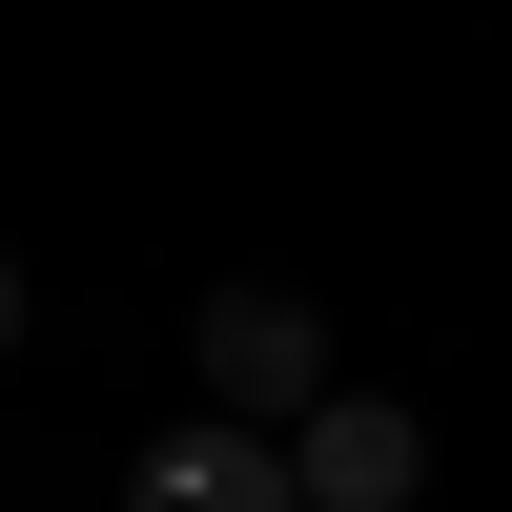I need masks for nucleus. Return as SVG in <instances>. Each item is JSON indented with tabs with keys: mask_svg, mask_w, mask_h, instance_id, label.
I'll return each instance as SVG.
<instances>
[{
	"mask_svg": "<svg viewBox=\"0 0 512 512\" xmlns=\"http://www.w3.org/2000/svg\"><path fill=\"white\" fill-rule=\"evenodd\" d=\"M0 349H21V246H0Z\"/></svg>",
	"mask_w": 512,
	"mask_h": 512,
	"instance_id": "20e7f679",
	"label": "nucleus"
},
{
	"mask_svg": "<svg viewBox=\"0 0 512 512\" xmlns=\"http://www.w3.org/2000/svg\"><path fill=\"white\" fill-rule=\"evenodd\" d=\"M205 390H226L246 431L328 410V328H308V287H205Z\"/></svg>",
	"mask_w": 512,
	"mask_h": 512,
	"instance_id": "f257e3e1",
	"label": "nucleus"
},
{
	"mask_svg": "<svg viewBox=\"0 0 512 512\" xmlns=\"http://www.w3.org/2000/svg\"><path fill=\"white\" fill-rule=\"evenodd\" d=\"M287 492L308 512H410L431 492V431H410L390 390H328V410H287Z\"/></svg>",
	"mask_w": 512,
	"mask_h": 512,
	"instance_id": "f03ea898",
	"label": "nucleus"
},
{
	"mask_svg": "<svg viewBox=\"0 0 512 512\" xmlns=\"http://www.w3.org/2000/svg\"><path fill=\"white\" fill-rule=\"evenodd\" d=\"M123 512H308V492H287V451H267V431L226 410V431H144Z\"/></svg>",
	"mask_w": 512,
	"mask_h": 512,
	"instance_id": "7ed1b4c3",
	"label": "nucleus"
}]
</instances>
